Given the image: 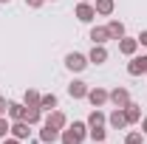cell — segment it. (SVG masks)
Wrapping results in <instances>:
<instances>
[{
    "instance_id": "1",
    "label": "cell",
    "mask_w": 147,
    "mask_h": 144,
    "mask_svg": "<svg viewBox=\"0 0 147 144\" xmlns=\"http://www.w3.org/2000/svg\"><path fill=\"white\" fill-rule=\"evenodd\" d=\"M88 139V124L85 122H74L65 130H59V141L62 144H82Z\"/></svg>"
},
{
    "instance_id": "2",
    "label": "cell",
    "mask_w": 147,
    "mask_h": 144,
    "mask_svg": "<svg viewBox=\"0 0 147 144\" xmlns=\"http://www.w3.org/2000/svg\"><path fill=\"white\" fill-rule=\"evenodd\" d=\"M88 65H91V62H88V54H79V51L65 54V68H68L71 73H82Z\"/></svg>"
},
{
    "instance_id": "3",
    "label": "cell",
    "mask_w": 147,
    "mask_h": 144,
    "mask_svg": "<svg viewBox=\"0 0 147 144\" xmlns=\"http://www.w3.org/2000/svg\"><path fill=\"white\" fill-rule=\"evenodd\" d=\"M74 17L79 20V23H93V20L99 17L96 14V9H93V3H76V9H74Z\"/></svg>"
},
{
    "instance_id": "4",
    "label": "cell",
    "mask_w": 147,
    "mask_h": 144,
    "mask_svg": "<svg viewBox=\"0 0 147 144\" xmlns=\"http://www.w3.org/2000/svg\"><path fill=\"white\" fill-rule=\"evenodd\" d=\"M85 99L91 102L93 108H102V105H108V99H110V90L99 88V85H93V88H88V96H85Z\"/></svg>"
},
{
    "instance_id": "5",
    "label": "cell",
    "mask_w": 147,
    "mask_h": 144,
    "mask_svg": "<svg viewBox=\"0 0 147 144\" xmlns=\"http://www.w3.org/2000/svg\"><path fill=\"white\" fill-rule=\"evenodd\" d=\"M113 108H125V105H130V90L122 88V85H116V88L110 90V99H108Z\"/></svg>"
},
{
    "instance_id": "6",
    "label": "cell",
    "mask_w": 147,
    "mask_h": 144,
    "mask_svg": "<svg viewBox=\"0 0 147 144\" xmlns=\"http://www.w3.org/2000/svg\"><path fill=\"white\" fill-rule=\"evenodd\" d=\"M108 127L110 130H125L127 127V119H125V110L122 108H113L108 113Z\"/></svg>"
},
{
    "instance_id": "7",
    "label": "cell",
    "mask_w": 147,
    "mask_h": 144,
    "mask_svg": "<svg viewBox=\"0 0 147 144\" xmlns=\"http://www.w3.org/2000/svg\"><path fill=\"white\" fill-rule=\"evenodd\" d=\"M116 42H119V54H125V57H133L136 54V51H139V40H136V37H122V40H116Z\"/></svg>"
},
{
    "instance_id": "8",
    "label": "cell",
    "mask_w": 147,
    "mask_h": 144,
    "mask_svg": "<svg viewBox=\"0 0 147 144\" xmlns=\"http://www.w3.org/2000/svg\"><path fill=\"white\" fill-rule=\"evenodd\" d=\"M88 82H82V79H74V82H68V96L71 99H85L88 96Z\"/></svg>"
},
{
    "instance_id": "9",
    "label": "cell",
    "mask_w": 147,
    "mask_h": 144,
    "mask_svg": "<svg viewBox=\"0 0 147 144\" xmlns=\"http://www.w3.org/2000/svg\"><path fill=\"white\" fill-rule=\"evenodd\" d=\"M45 124L57 127V130H65V127H68V116H65L62 110H51V113L45 116Z\"/></svg>"
},
{
    "instance_id": "10",
    "label": "cell",
    "mask_w": 147,
    "mask_h": 144,
    "mask_svg": "<svg viewBox=\"0 0 147 144\" xmlns=\"http://www.w3.org/2000/svg\"><path fill=\"white\" fill-rule=\"evenodd\" d=\"M28 122H23V119H20V122H11V130H9V136H14V139H20V141H26V139H28V136H31V130H28Z\"/></svg>"
},
{
    "instance_id": "11",
    "label": "cell",
    "mask_w": 147,
    "mask_h": 144,
    "mask_svg": "<svg viewBox=\"0 0 147 144\" xmlns=\"http://www.w3.org/2000/svg\"><path fill=\"white\" fill-rule=\"evenodd\" d=\"M88 40H91L93 45H105V42L110 40L108 26H93V28H91V34H88Z\"/></svg>"
},
{
    "instance_id": "12",
    "label": "cell",
    "mask_w": 147,
    "mask_h": 144,
    "mask_svg": "<svg viewBox=\"0 0 147 144\" xmlns=\"http://www.w3.org/2000/svg\"><path fill=\"white\" fill-rule=\"evenodd\" d=\"M108 48H105V45H93L91 48V54H88V62H91V65H105V62H108Z\"/></svg>"
},
{
    "instance_id": "13",
    "label": "cell",
    "mask_w": 147,
    "mask_h": 144,
    "mask_svg": "<svg viewBox=\"0 0 147 144\" xmlns=\"http://www.w3.org/2000/svg\"><path fill=\"white\" fill-rule=\"evenodd\" d=\"M125 119H127V127L130 124H139L142 122V105H136V102H130V105H125Z\"/></svg>"
},
{
    "instance_id": "14",
    "label": "cell",
    "mask_w": 147,
    "mask_h": 144,
    "mask_svg": "<svg viewBox=\"0 0 147 144\" xmlns=\"http://www.w3.org/2000/svg\"><path fill=\"white\" fill-rule=\"evenodd\" d=\"M130 62H127V73L130 76H142L144 73V54L139 57V54H133V57H127Z\"/></svg>"
},
{
    "instance_id": "15",
    "label": "cell",
    "mask_w": 147,
    "mask_h": 144,
    "mask_svg": "<svg viewBox=\"0 0 147 144\" xmlns=\"http://www.w3.org/2000/svg\"><path fill=\"white\" fill-rule=\"evenodd\" d=\"M93 9L99 17H110L116 11V0H93Z\"/></svg>"
},
{
    "instance_id": "16",
    "label": "cell",
    "mask_w": 147,
    "mask_h": 144,
    "mask_svg": "<svg viewBox=\"0 0 147 144\" xmlns=\"http://www.w3.org/2000/svg\"><path fill=\"white\" fill-rule=\"evenodd\" d=\"M40 141H42V144L59 141V130H57V127H51V124H42V127H40Z\"/></svg>"
},
{
    "instance_id": "17",
    "label": "cell",
    "mask_w": 147,
    "mask_h": 144,
    "mask_svg": "<svg viewBox=\"0 0 147 144\" xmlns=\"http://www.w3.org/2000/svg\"><path fill=\"white\" fill-rule=\"evenodd\" d=\"M88 127H102L108 124V113H102V108H93L91 113H88V122H85Z\"/></svg>"
},
{
    "instance_id": "18",
    "label": "cell",
    "mask_w": 147,
    "mask_h": 144,
    "mask_svg": "<svg viewBox=\"0 0 147 144\" xmlns=\"http://www.w3.org/2000/svg\"><path fill=\"white\" fill-rule=\"evenodd\" d=\"M6 116H9V122H20V119L26 116V105H23V102H9Z\"/></svg>"
},
{
    "instance_id": "19",
    "label": "cell",
    "mask_w": 147,
    "mask_h": 144,
    "mask_svg": "<svg viewBox=\"0 0 147 144\" xmlns=\"http://www.w3.org/2000/svg\"><path fill=\"white\" fill-rule=\"evenodd\" d=\"M23 122H28L31 127L40 124V122H42V110H40V105H31V108H26V116H23Z\"/></svg>"
},
{
    "instance_id": "20",
    "label": "cell",
    "mask_w": 147,
    "mask_h": 144,
    "mask_svg": "<svg viewBox=\"0 0 147 144\" xmlns=\"http://www.w3.org/2000/svg\"><path fill=\"white\" fill-rule=\"evenodd\" d=\"M108 34H110V40H122V37L127 34V31H125V23H122V20H110L108 23Z\"/></svg>"
},
{
    "instance_id": "21",
    "label": "cell",
    "mask_w": 147,
    "mask_h": 144,
    "mask_svg": "<svg viewBox=\"0 0 147 144\" xmlns=\"http://www.w3.org/2000/svg\"><path fill=\"white\" fill-rule=\"evenodd\" d=\"M88 139H91L93 144H102L105 139H108V127H88Z\"/></svg>"
},
{
    "instance_id": "22",
    "label": "cell",
    "mask_w": 147,
    "mask_h": 144,
    "mask_svg": "<svg viewBox=\"0 0 147 144\" xmlns=\"http://www.w3.org/2000/svg\"><path fill=\"white\" fill-rule=\"evenodd\" d=\"M40 110H42V113L57 110V96L54 93H42V96H40Z\"/></svg>"
},
{
    "instance_id": "23",
    "label": "cell",
    "mask_w": 147,
    "mask_h": 144,
    "mask_svg": "<svg viewBox=\"0 0 147 144\" xmlns=\"http://www.w3.org/2000/svg\"><path fill=\"white\" fill-rule=\"evenodd\" d=\"M40 96H42L40 90L28 88V90H26V93H23V105H26V108H31V105H40Z\"/></svg>"
},
{
    "instance_id": "24",
    "label": "cell",
    "mask_w": 147,
    "mask_h": 144,
    "mask_svg": "<svg viewBox=\"0 0 147 144\" xmlns=\"http://www.w3.org/2000/svg\"><path fill=\"white\" fill-rule=\"evenodd\" d=\"M125 144H144V133L142 130H130L125 136Z\"/></svg>"
},
{
    "instance_id": "25",
    "label": "cell",
    "mask_w": 147,
    "mask_h": 144,
    "mask_svg": "<svg viewBox=\"0 0 147 144\" xmlns=\"http://www.w3.org/2000/svg\"><path fill=\"white\" fill-rule=\"evenodd\" d=\"M9 130H11V122H9L6 116H0V139H6V136H9Z\"/></svg>"
},
{
    "instance_id": "26",
    "label": "cell",
    "mask_w": 147,
    "mask_h": 144,
    "mask_svg": "<svg viewBox=\"0 0 147 144\" xmlns=\"http://www.w3.org/2000/svg\"><path fill=\"white\" fill-rule=\"evenodd\" d=\"M6 110H9V102H6V96H0V116H6Z\"/></svg>"
},
{
    "instance_id": "27",
    "label": "cell",
    "mask_w": 147,
    "mask_h": 144,
    "mask_svg": "<svg viewBox=\"0 0 147 144\" xmlns=\"http://www.w3.org/2000/svg\"><path fill=\"white\" fill-rule=\"evenodd\" d=\"M42 3H45V0H26V6H28V9H40Z\"/></svg>"
},
{
    "instance_id": "28",
    "label": "cell",
    "mask_w": 147,
    "mask_h": 144,
    "mask_svg": "<svg viewBox=\"0 0 147 144\" xmlns=\"http://www.w3.org/2000/svg\"><path fill=\"white\" fill-rule=\"evenodd\" d=\"M136 40H139V45H144V48H147V31H142V34L136 37Z\"/></svg>"
},
{
    "instance_id": "29",
    "label": "cell",
    "mask_w": 147,
    "mask_h": 144,
    "mask_svg": "<svg viewBox=\"0 0 147 144\" xmlns=\"http://www.w3.org/2000/svg\"><path fill=\"white\" fill-rule=\"evenodd\" d=\"M3 144H23V141H20V139H14V136H6V139H3Z\"/></svg>"
},
{
    "instance_id": "30",
    "label": "cell",
    "mask_w": 147,
    "mask_h": 144,
    "mask_svg": "<svg viewBox=\"0 0 147 144\" xmlns=\"http://www.w3.org/2000/svg\"><path fill=\"white\" fill-rule=\"evenodd\" d=\"M139 127H142V133L147 136V116H142V122H139Z\"/></svg>"
},
{
    "instance_id": "31",
    "label": "cell",
    "mask_w": 147,
    "mask_h": 144,
    "mask_svg": "<svg viewBox=\"0 0 147 144\" xmlns=\"http://www.w3.org/2000/svg\"><path fill=\"white\" fill-rule=\"evenodd\" d=\"M144 76H147V54H144Z\"/></svg>"
},
{
    "instance_id": "32",
    "label": "cell",
    "mask_w": 147,
    "mask_h": 144,
    "mask_svg": "<svg viewBox=\"0 0 147 144\" xmlns=\"http://www.w3.org/2000/svg\"><path fill=\"white\" fill-rule=\"evenodd\" d=\"M0 3H11V0H0Z\"/></svg>"
},
{
    "instance_id": "33",
    "label": "cell",
    "mask_w": 147,
    "mask_h": 144,
    "mask_svg": "<svg viewBox=\"0 0 147 144\" xmlns=\"http://www.w3.org/2000/svg\"><path fill=\"white\" fill-rule=\"evenodd\" d=\"M82 3H91V0H82Z\"/></svg>"
},
{
    "instance_id": "34",
    "label": "cell",
    "mask_w": 147,
    "mask_h": 144,
    "mask_svg": "<svg viewBox=\"0 0 147 144\" xmlns=\"http://www.w3.org/2000/svg\"><path fill=\"white\" fill-rule=\"evenodd\" d=\"M45 3H48V0H45ZM51 3H57V0H51Z\"/></svg>"
},
{
    "instance_id": "35",
    "label": "cell",
    "mask_w": 147,
    "mask_h": 144,
    "mask_svg": "<svg viewBox=\"0 0 147 144\" xmlns=\"http://www.w3.org/2000/svg\"><path fill=\"white\" fill-rule=\"evenodd\" d=\"M102 144H105V141H102Z\"/></svg>"
}]
</instances>
